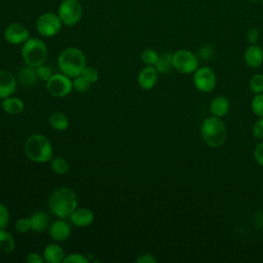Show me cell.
<instances>
[{"mask_svg": "<svg viewBox=\"0 0 263 263\" xmlns=\"http://www.w3.org/2000/svg\"><path fill=\"white\" fill-rule=\"evenodd\" d=\"M78 200L75 192L69 187H60L52 191L48 199V206L55 217L67 219L77 208Z\"/></svg>", "mask_w": 263, "mask_h": 263, "instance_id": "obj_1", "label": "cell"}, {"mask_svg": "<svg viewBox=\"0 0 263 263\" xmlns=\"http://www.w3.org/2000/svg\"><path fill=\"white\" fill-rule=\"evenodd\" d=\"M26 156L38 163L50 161L53 157V149L51 142L47 137L41 134H33L27 138L24 144Z\"/></svg>", "mask_w": 263, "mask_h": 263, "instance_id": "obj_2", "label": "cell"}, {"mask_svg": "<svg viewBox=\"0 0 263 263\" xmlns=\"http://www.w3.org/2000/svg\"><path fill=\"white\" fill-rule=\"evenodd\" d=\"M58 66L61 73L75 78L79 76L86 67V58L80 48L70 46L59 54Z\"/></svg>", "mask_w": 263, "mask_h": 263, "instance_id": "obj_3", "label": "cell"}, {"mask_svg": "<svg viewBox=\"0 0 263 263\" xmlns=\"http://www.w3.org/2000/svg\"><path fill=\"white\" fill-rule=\"evenodd\" d=\"M200 134L202 140L211 147H220L226 139V126L218 116H212L203 120Z\"/></svg>", "mask_w": 263, "mask_h": 263, "instance_id": "obj_4", "label": "cell"}, {"mask_svg": "<svg viewBox=\"0 0 263 263\" xmlns=\"http://www.w3.org/2000/svg\"><path fill=\"white\" fill-rule=\"evenodd\" d=\"M21 54L26 65L37 68L45 64L48 51L45 43L41 39L30 37L23 44Z\"/></svg>", "mask_w": 263, "mask_h": 263, "instance_id": "obj_5", "label": "cell"}, {"mask_svg": "<svg viewBox=\"0 0 263 263\" xmlns=\"http://www.w3.org/2000/svg\"><path fill=\"white\" fill-rule=\"evenodd\" d=\"M173 67L182 74L195 72L198 68V58L189 50H177L173 53Z\"/></svg>", "mask_w": 263, "mask_h": 263, "instance_id": "obj_6", "label": "cell"}, {"mask_svg": "<svg viewBox=\"0 0 263 263\" xmlns=\"http://www.w3.org/2000/svg\"><path fill=\"white\" fill-rule=\"evenodd\" d=\"M46 89L52 97L63 98L68 96L73 89V80L71 77L63 74H53L48 81H46Z\"/></svg>", "mask_w": 263, "mask_h": 263, "instance_id": "obj_7", "label": "cell"}, {"mask_svg": "<svg viewBox=\"0 0 263 263\" xmlns=\"http://www.w3.org/2000/svg\"><path fill=\"white\" fill-rule=\"evenodd\" d=\"M58 14L66 26L76 25L82 16V7L77 0H64L59 8Z\"/></svg>", "mask_w": 263, "mask_h": 263, "instance_id": "obj_8", "label": "cell"}, {"mask_svg": "<svg viewBox=\"0 0 263 263\" xmlns=\"http://www.w3.org/2000/svg\"><path fill=\"white\" fill-rule=\"evenodd\" d=\"M62 21L59 14L53 12H45L41 14L36 22V29L43 37H52L62 29Z\"/></svg>", "mask_w": 263, "mask_h": 263, "instance_id": "obj_9", "label": "cell"}, {"mask_svg": "<svg viewBox=\"0 0 263 263\" xmlns=\"http://www.w3.org/2000/svg\"><path fill=\"white\" fill-rule=\"evenodd\" d=\"M216 80L217 78L215 72L209 67L197 68L196 71L194 72V85L198 90L202 92H209L213 90L216 86Z\"/></svg>", "mask_w": 263, "mask_h": 263, "instance_id": "obj_10", "label": "cell"}, {"mask_svg": "<svg viewBox=\"0 0 263 263\" xmlns=\"http://www.w3.org/2000/svg\"><path fill=\"white\" fill-rule=\"evenodd\" d=\"M4 37L8 43L18 45L24 44L30 38V32L26 26L20 23H12L6 27Z\"/></svg>", "mask_w": 263, "mask_h": 263, "instance_id": "obj_11", "label": "cell"}, {"mask_svg": "<svg viewBox=\"0 0 263 263\" xmlns=\"http://www.w3.org/2000/svg\"><path fill=\"white\" fill-rule=\"evenodd\" d=\"M17 78L7 70H0V99L12 96L17 87Z\"/></svg>", "mask_w": 263, "mask_h": 263, "instance_id": "obj_12", "label": "cell"}, {"mask_svg": "<svg viewBox=\"0 0 263 263\" xmlns=\"http://www.w3.org/2000/svg\"><path fill=\"white\" fill-rule=\"evenodd\" d=\"M49 235L54 241H65L71 235V225L65 219L59 218L52 224H50Z\"/></svg>", "mask_w": 263, "mask_h": 263, "instance_id": "obj_13", "label": "cell"}, {"mask_svg": "<svg viewBox=\"0 0 263 263\" xmlns=\"http://www.w3.org/2000/svg\"><path fill=\"white\" fill-rule=\"evenodd\" d=\"M71 224L76 227H87L92 224L95 220V214L87 208H76L69 217Z\"/></svg>", "mask_w": 263, "mask_h": 263, "instance_id": "obj_14", "label": "cell"}, {"mask_svg": "<svg viewBox=\"0 0 263 263\" xmlns=\"http://www.w3.org/2000/svg\"><path fill=\"white\" fill-rule=\"evenodd\" d=\"M157 79L158 72L154 66L144 67L138 75V83L145 90L153 88L157 82Z\"/></svg>", "mask_w": 263, "mask_h": 263, "instance_id": "obj_15", "label": "cell"}, {"mask_svg": "<svg viewBox=\"0 0 263 263\" xmlns=\"http://www.w3.org/2000/svg\"><path fill=\"white\" fill-rule=\"evenodd\" d=\"M43 259L47 263H61L64 261L65 252L63 248L55 242L48 243L43 250Z\"/></svg>", "mask_w": 263, "mask_h": 263, "instance_id": "obj_16", "label": "cell"}, {"mask_svg": "<svg viewBox=\"0 0 263 263\" xmlns=\"http://www.w3.org/2000/svg\"><path fill=\"white\" fill-rule=\"evenodd\" d=\"M245 61L251 68H258L263 63V49L257 44H251L245 51Z\"/></svg>", "mask_w": 263, "mask_h": 263, "instance_id": "obj_17", "label": "cell"}, {"mask_svg": "<svg viewBox=\"0 0 263 263\" xmlns=\"http://www.w3.org/2000/svg\"><path fill=\"white\" fill-rule=\"evenodd\" d=\"M31 230L34 232H43L50 226V219L47 213L43 211H37L30 217Z\"/></svg>", "mask_w": 263, "mask_h": 263, "instance_id": "obj_18", "label": "cell"}, {"mask_svg": "<svg viewBox=\"0 0 263 263\" xmlns=\"http://www.w3.org/2000/svg\"><path fill=\"white\" fill-rule=\"evenodd\" d=\"M1 107L3 111L9 115H18L24 111L25 104L20 98L12 95L10 97L2 99Z\"/></svg>", "mask_w": 263, "mask_h": 263, "instance_id": "obj_19", "label": "cell"}, {"mask_svg": "<svg viewBox=\"0 0 263 263\" xmlns=\"http://www.w3.org/2000/svg\"><path fill=\"white\" fill-rule=\"evenodd\" d=\"M17 81L24 85V86H33L36 84L37 80L39 79L37 76L36 68L31 67V66H24L21 68L17 72Z\"/></svg>", "mask_w": 263, "mask_h": 263, "instance_id": "obj_20", "label": "cell"}, {"mask_svg": "<svg viewBox=\"0 0 263 263\" xmlns=\"http://www.w3.org/2000/svg\"><path fill=\"white\" fill-rule=\"evenodd\" d=\"M48 122H49V125L58 130V132H63V130H66L69 126V118L68 116L61 112V111H54L52 112L50 115H49V118H48Z\"/></svg>", "mask_w": 263, "mask_h": 263, "instance_id": "obj_21", "label": "cell"}, {"mask_svg": "<svg viewBox=\"0 0 263 263\" xmlns=\"http://www.w3.org/2000/svg\"><path fill=\"white\" fill-rule=\"evenodd\" d=\"M229 101L227 98L223 96H218L216 97L212 102H211V112L218 117H222L227 114L229 110Z\"/></svg>", "mask_w": 263, "mask_h": 263, "instance_id": "obj_22", "label": "cell"}, {"mask_svg": "<svg viewBox=\"0 0 263 263\" xmlns=\"http://www.w3.org/2000/svg\"><path fill=\"white\" fill-rule=\"evenodd\" d=\"M15 247V241L11 233L5 229H0V252L2 254H10Z\"/></svg>", "mask_w": 263, "mask_h": 263, "instance_id": "obj_23", "label": "cell"}, {"mask_svg": "<svg viewBox=\"0 0 263 263\" xmlns=\"http://www.w3.org/2000/svg\"><path fill=\"white\" fill-rule=\"evenodd\" d=\"M154 67L159 73H167L173 67V54L170 52H162L161 54H159Z\"/></svg>", "mask_w": 263, "mask_h": 263, "instance_id": "obj_24", "label": "cell"}, {"mask_svg": "<svg viewBox=\"0 0 263 263\" xmlns=\"http://www.w3.org/2000/svg\"><path fill=\"white\" fill-rule=\"evenodd\" d=\"M50 163H51V168L58 175H65L68 173L70 168L68 161L63 157H52V159L50 160Z\"/></svg>", "mask_w": 263, "mask_h": 263, "instance_id": "obj_25", "label": "cell"}, {"mask_svg": "<svg viewBox=\"0 0 263 263\" xmlns=\"http://www.w3.org/2000/svg\"><path fill=\"white\" fill-rule=\"evenodd\" d=\"M159 54L151 48H146L141 52V60L147 66H155Z\"/></svg>", "mask_w": 263, "mask_h": 263, "instance_id": "obj_26", "label": "cell"}, {"mask_svg": "<svg viewBox=\"0 0 263 263\" xmlns=\"http://www.w3.org/2000/svg\"><path fill=\"white\" fill-rule=\"evenodd\" d=\"M90 85L91 84L82 75H79V76L73 78V89L77 90L78 92L87 91L89 89Z\"/></svg>", "mask_w": 263, "mask_h": 263, "instance_id": "obj_27", "label": "cell"}, {"mask_svg": "<svg viewBox=\"0 0 263 263\" xmlns=\"http://www.w3.org/2000/svg\"><path fill=\"white\" fill-rule=\"evenodd\" d=\"M251 108L257 116L263 117V92L257 93V96L254 97L251 103Z\"/></svg>", "mask_w": 263, "mask_h": 263, "instance_id": "obj_28", "label": "cell"}, {"mask_svg": "<svg viewBox=\"0 0 263 263\" xmlns=\"http://www.w3.org/2000/svg\"><path fill=\"white\" fill-rule=\"evenodd\" d=\"M250 88L254 93L263 92V75L255 74L250 80Z\"/></svg>", "mask_w": 263, "mask_h": 263, "instance_id": "obj_29", "label": "cell"}, {"mask_svg": "<svg viewBox=\"0 0 263 263\" xmlns=\"http://www.w3.org/2000/svg\"><path fill=\"white\" fill-rule=\"evenodd\" d=\"M80 75H82L90 84L96 83L99 80V72L93 67L86 66Z\"/></svg>", "mask_w": 263, "mask_h": 263, "instance_id": "obj_30", "label": "cell"}, {"mask_svg": "<svg viewBox=\"0 0 263 263\" xmlns=\"http://www.w3.org/2000/svg\"><path fill=\"white\" fill-rule=\"evenodd\" d=\"M36 72H37V76L40 80L42 81H48L50 79V77L53 75L52 73V70L49 66L43 64V65H40L36 68Z\"/></svg>", "mask_w": 263, "mask_h": 263, "instance_id": "obj_31", "label": "cell"}, {"mask_svg": "<svg viewBox=\"0 0 263 263\" xmlns=\"http://www.w3.org/2000/svg\"><path fill=\"white\" fill-rule=\"evenodd\" d=\"M88 259L80 253H71L65 256L63 263H87Z\"/></svg>", "mask_w": 263, "mask_h": 263, "instance_id": "obj_32", "label": "cell"}, {"mask_svg": "<svg viewBox=\"0 0 263 263\" xmlns=\"http://www.w3.org/2000/svg\"><path fill=\"white\" fill-rule=\"evenodd\" d=\"M14 228L20 233H26L31 230V222L30 218H20L16 220Z\"/></svg>", "mask_w": 263, "mask_h": 263, "instance_id": "obj_33", "label": "cell"}, {"mask_svg": "<svg viewBox=\"0 0 263 263\" xmlns=\"http://www.w3.org/2000/svg\"><path fill=\"white\" fill-rule=\"evenodd\" d=\"M9 222V211L4 203L0 202V229H5Z\"/></svg>", "mask_w": 263, "mask_h": 263, "instance_id": "obj_34", "label": "cell"}, {"mask_svg": "<svg viewBox=\"0 0 263 263\" xmlns=\"http://www.w3.org/2000/svg\"><path fill=\"white\" fill-rule=\"evenodd\" d=\"M214 54V48L212 45L210 44H204L202 45L199 50H198V55L201 60L205 61V60H209L212 58V55Z\"/></svg>", "mask_w": 263, "mask_h": 263, "instance_id": "obj_35", "label": "cell"}, {"mask_svg": "<svg viewBox=\"0 0 263 263\" xmlns=\"http://www.w3.org/2000/svg\"><path fill=\"white\" fill-rule=\"evenodd\" d=\"M259 37H260V32L258 30V28L256 27H253V28H250L247 32V39L248 41L251 43V44H256L259 40Z\"/></svg>", "mask_w": 263, "mask_h": 263, "instance_id": "obj_36", "label": "cell"}, {"mask_svg": "<svg viewBox=\"0 0 263 263\" xmlns=\"http://www.w3.org/2000/svg\"><path fill=\"white\" fill-rule=\"evenodd\" d=\"M253 135L256 138L263 139V117H260V119L253 125Z\"/></svg>", "mask_w": 263, "mask_h": 263, "instance_id": "obj_37", "label": "cell"}, {"mask_svg": "<svg viewBox=\"0 0 263 263\" xmlns=\"http://www.w3.org/2000/svg\"><path fill=\"white\" fill-rule=\"evenodd\" d=\"M26 262L27 263H43L44 259H43V256L40 255L39 253L31 252L28 254L26 258Z\"/></svg>", "mask_w": 263, "mask_h": 263, "instance_id": "obj_38", "label": "cell"}, {"mask_svg": "<svg viewBox=\"0 0 263 263\" xmlns=\"http://www.w3.org/2000/svg\"><path fill=\"white\" fill-rule=\"evenodd\" d=\"M254 157H255V160L263 166V142L259 143L255 150H254Z\"/></svg>", "mask_w": 263, "mask_h": 263, "instance_id": "obj_39", "label": "cell"}, {"mask_svg": "<svg viewBox=\"0 0 263 263\" xmlns=\"http://www.w3.org/2000/svg\"><path fill=\"white\" fill-rule=\"evenodd\" d=\"M137 263H156V259L151 254H143L136 259Z\"/></svg>", "mask_w": 263, "mask_h": 263, "instance_id": "obj_40", "label": "cell"}, {"mask_svg": "<svg viewBox=\"0 0 263 263\" xmlns=\"http://www.w3.org/2000/svg\"><path fill=\"white\" fill-rule=\"evenodd\" d=\"M250 1H259V0H250Z\"/></svg>", "mask_w": 263, "mask_h": 263, "instance_id": "obj_41", "label": "cell"}, {"mask_svg": "<svg viewBox=\"0 0 263 263\" xmlns=\"http://www.w3.org/2000/svg\"><path fill=\"white\" fill-rule=\"evenodd\" d=\"M261 3H262V5H263V0H261Z\"/></svg>", "mask_w": 263, "mask_h": 263, "instance_id": "obj_42", "label": "cell"}]
</instances>
